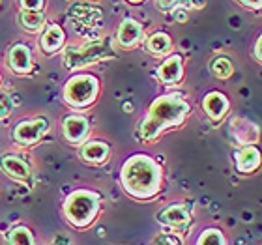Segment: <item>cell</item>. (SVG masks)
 Wrapping results in <instances>:
<instances>
[{"mask_svg": "<svg viewBox=\"0 0 262 245\" xmlns=\"http://www.w3.org/2000/svg\"><path fill=\"white\" fill-rule=\"evenodd\" d=\"M62 135L71 146H81L90 135V122L84 115H68L62 120Z\"/></svg>", "mask_w": 262, "mask_h": 245, "instance_id": "cell-9", "label": "cell"}, {"mask_svg": "<svg viewBox=\"0 0 262 245\" xmlns=\"http://www.w3.org/2000/svg\"><path fill=\"white\" fill-rule=\"evenodd\" d=\"M17 21L27 32H41L45 28V13L43 11H30V10H21L17 15Z\"/></svg>", "mask_w": 262, "mask_h": 245, "instance_id": "cell-19", "label": "cell"}, {"mask_svg": "<svg viewBox=\"0 0 262 245\" xmlns=\"http://www.w3.org/2000/svg\"><path fill=\"white\" fill-rule=\"evenodd\" d=\"M45 0H19L21 10H30V11H41L43 10Z\"/></svg>", "mask_w": 262, "mask_h": 245, "instance_id": "cell-25", "label": "cell"}, {"mask_svg": "<svg viewBox=\"0 0 262 245\" xmlns=\"http://www.w3.org/2000/svg\"><path fill=\"white\" fill-rule=\"evenodd\" d=\"M49 120L45 116H34V118H25L17 122L11 129V137L17 144L21 146H32L38 144L49 131Z\"/></svg>", "mask_w": 262, "mask_h": 245, "instance_id": "cell-6", "label": "cell"}, {"mask_svg": "<svg viewBox=\"0 0 262 245\" xmlns=\"http://www.w3.org/2000/svg\"><path fill=\"white\" fill-rule=\"evenodd\" d=\"M230 135L236 141V144H257L258 141V127L244 118H232L229 124Z\"/></svg>", "mask_w": 262, "mask_h": 245, "instance_id": "cell-16", "label": "cell"}, {"mask_svg": "<svg viewBox=\"0 0 262 245\" xmlns=\"http://www.w3.org/2000/svg\"><path fill=\"white\" fill-rule=\"evenodd\" d=\"M8 241L10 243H15V245H30L34 243V236H32V230L27 229V227H13V229L8 232Z\"/></svg>", "mask_w": 262, "mask_h": 245, "instance_id": "cell-22", "label": "cell"}, {"mask_svg": "<svg viewBox=\"0 0 262 245\" xmlns=\"http://www.w3.org/2000/svg\"><path fill=\"white\" fill-rule=\"evenodd\" d=\"M0 82H2V73H0Z\"/></svg>", "mask_w": 262, "mask_h": 245, "instance_id": "cell-30", "label": "cell"}, {"mask_svg": "<svg viewBox=\"0 0 262 245\" xmlns=\"http://www.w3.org/2000/svg\"><path fill=\"white\" fill-rule=\"evenodd\" d=\"M253 58H255L258 64H262V32L258 34L257 41L253 45Z\"/></svg>", "mask_w": 262, "mask_h": 245, "instance_id": "cell-27", "label": "cell"}, {"mask_svg": "<svg viewBox=\"0 0 262 245\" xmlns=\"http://www.w3.org/2000/svg\"><path fill=\"white\" fill-rule=\"evenodd\" d=\"M79 155L88 165H105L111 158V146L105 141H98V139L88 141L86 139L81 144Z\"/></svg>", "mask_w": 262, "mask_h": 245, "instance_id": "cell-15", "label": "cell"}, {"mask_svg": "<svg viewBox=\"0 0 262 245\" xmlns=\"http://www.w3.org/2000/svg\"><path fill=\"white\" fill-rule=\"evenodd\" d=\"M262 167V152L255 144H244L234 152V169L238 174H253Z\"/></svg>", "mask_w": 262, "mask_h": 245, "instance_id": "cell-10", "label": "cell"}, {"mask_svg": "<svg viewBox=\"0 0 262 245\" xmlns=\"http://www.w3.org/2000/svg\"><path fill=\"white\" fill-rule=\"evenodd\" d=\"M244 8L251 11H260L262 10V0H238Z\"/></svg>", "mask_w": 262, "mask_h": 245, "instance_id": "cell-28", "label": "cell"}, {"mask_svg": "<svg viewBox=\"0 0 262 245\" xmlns=\"http://www.w3.org/2000/svg\"><path fill=\"white\" fill-rule=\"evenodd\" d=\"M99 92H101V84L98 77L92 73H75L66 81L62 96L70 107L82 110L92 107L98 101Z\"/></svg>", "mask_w": 262, "mask_h": 245, "instance_id": "cell-4", "label": "cell"}, {"mask_svg": "<svg viewBox=\"0 0 262 245\" xmlns=\"http://www.w3.org/2000/svg\"><path fill=\"white\" fill-rule=\"evenodd\" d=\"M126 2H129V4H142L144 0H126Z\"/></svg>", "mask_w": 262, "mask_h": 245, "instance_id": "cell-29", "label": "cell"}, {"mask_svg": "<svg viewBox=\"0 0 262 245\" xmlns=\"http://www.w3.org/2000/svg\"><path fill=\"white\" fill-rule=\"evenodd\" d=\"M196 243L199 245H227V238H225L223 230L212 227V229L202 230Z\"/></svg>", "mask_w": 262, "mask_h": 245, "instance_id": "cell-21", "label": "cell"}, {"mask_svg": "<svg viewBox=\"0 0 262 245\" xmlns=\"http://www.w3.org/2000/svg\"><path fill=\"white\" fill-rule=\"evenodd\" d=\"M158 223L170 230L180 232L191 225V212L184 202H172L158 213Z\"/></svg>", "mask_w": 262, "mask_h": 245, "instance_id": "cell-7", "label": "cell"}, {"mask_svg": "<svg viewBox=\"0 0 262 245\" xmlns=\"http://www.w3.org/2000/svg\"><path fill=\"white\" fill-rule=\"evenodd\" d=\"M11 109H13V101L4 92H0V120L8 118L11 115Z\"/></svg>", "mask_w": 262, "mask_h": 245, "instance_id": "cell-24", "label": "cell"}, {"mask_svg": "<svg viewBox=\"0 0 262 245\" xmlns=\"http://www.w3.org/2000/svg\"><path fill=\"white\" fill-rule=\"evenodd\" d=\"M66 43V32L60 25H49L45 27L41 38H39V49L43 51L45 55H56L58 51L64 47Z\"/></svg>", "mask_w": 262, "mask_h": 245, "instance_id": "cell-17", "label": "cell"}, {"mask_svg": "<svg viewBox=\"0 0 262 245\" xmlns=\"http://www.w3.org/2000/svg\"><path fill=\"white\" fill-rule=\"evenodd\" d=\"M161 11H174L176 8H184V6H191V8H202L204 0H156Z\"/></svg>", "mask_w": 262, "mask_h": 245, "instance_id": "cell-23", "label": "cell"}, {"mask_svg": "<svg viewBox=\"0 0 262 245\" xmlns=\"http://www.w3.org/2000/svg\"><path fill=\"white\" fill-rule=\"evenodd\" d=\"M144 41V30L142 25L131 17H126L124 21L116 28V43L120 45L122 49H135Z\"/></svg>", "mask_w": 262, "mask_h": 245, "instance_id": "cell-11", "label": "cell"}, {"mask_svg": "<svg viewBox=\"0 0 262 245\" xmlns=\"http://www.w3.org/2000/svg\"><path fill=\"white\" fill-rule=\"evenodd\" d=\"M210 70H212V75L219 81H227L234 75V64L232 60H229L227 56H217L210 62Z\"/></svg>", "mask_w": 262, "mask_h": 245, "instance_id": "cell-20", "label": "cell"}, {"mask_svg": "<svg viewBox=\"0 0 262 245\" xmlns=\"http://www.w3.org/2000/svg\"><path fill=\"white\" fill-rule=\"evenodd\" d=\"M101 210V196L96 191L75 189L66 196L62 213L73 229H88L98 219Z\"/></svg>", "mask_w": 262, "mask_h": 245, "instance_id": "cell-3", "label": "cell"}, {"mask_svg": "<svg viewBox=\"0 0 262 245\" xmlns=\"http://www.w3.org/2000/svg\"><path fill=\"white\" fill-rule=\"evenodd\" d=\"M8 65L17 75H27L32 71V49L27 43H13L8 49Z\"/></svg>", "mask_w": 262, "mask_h": 245, "instance_id": "cell-14", "label": "cell"}, {"mask_svg": "<svg viewBox=\"0 0 262 245\" xmlns=\"http://www.w3.org/2000/svg\"><path fill=\"white\" fill-rule=\"evenodd\" d=\"M202 110L212 122H221L230 113V99L227 94L212 90L202 98Z\"/></svg>", "mask_w": 262, "mask_h": 245, "instance_id": "cell-13", "label": "cell"}, {"mask_svg": "<svg viewBox=\"0 0 262 245\" xmlns=\"http://www.w3.org/2000/svg\"><path fill=\"white\" fill-rule=\"evenodd\" d=\"M144 47H146V51L152 56H158V58H161V56H169L170 53H172V47H174V43H172L170 34L158 30V32L150 34V36L144 39Z\"/></svg>", "mask_w": 262, "mask_h": 245, "instance_id": "cell-18", "label": "cell"}, {"mask_svg": "<svg viewBox=\"0 0 262 245\" xmlns=\"http://www.w3.org/2000/svg\"><path fill=\"white\" fill-rule=\"evenodd\" d=\"M0 169L4 174H8L11 180L21 182V184H30L32 180V167L25 161V158L17 153H6L0 158Z\"/></svg>", "mask_w": 262, "mask_h": 245, "instance_id": "cell-12", "label": "cell"}, {"mask_svg": "<svg viewBox=\"0 0 262 245\" xmlns=\"http://www.w3.org/2000/svg\"><path fill=\"white\" fill-rule=\"evenodd\" d=\"M184 56L178 53H170L169 56H165V60L158 65L156 70V77L158 81L165 86H174L184 81Z\"/></svg>", "mask_w": 262, "mask_h": 245, "instance_id": "cell-8", "label": "cell"}, {"mask_svg": "<svg viewBox=\"0 0 262 245\" xmlns=\"http://www.w3.org/2000/svg\"><path fill=\"white\" fill-rule=\"evenodd\" d=\"M189 115H191V105L180 94H163L150 103L144 118L139 122L137 139L144 142L156 141L165 131L182 127Z\"/></svg>", "mask_w": 262, "mask_h": 245, "instance_id": "cell-1", "label": "cell"}, {"mask_svg": "<svg viewBox=\"0 0 262 245\" xmlns=\"http://www.w3.org/2000/svg\"><path fill=\"white\" fill-rule=\"evenodd\" d=\"M154 243H174V245H178V243H182V240L180 238H176L174 234H163V236H158V238H154Z\"/></svg>", "mask_w": 262, "mask_h": 245, "instance_id": "cell-26", "label": "cell"}, {"mask_svg": "<svg viewBox=\"0 0 262 245\" xmlns=\"http://www.w3.org/2000/svg\"><path fill=\"white\" fill-rule=\"evenodd\" d=\"M113 56H115V49L109 39H92L77 47H68L62 55V62L70 71H77Z\"/></svg>", "mask_w": 262, "mask_h": 245, "instance_id": "cell-5", "label": "cell"}, {"mask_svg": "<svg viewBox=\"0 0 262 245\" xmlns=\"http://www.w3.org/2000/svg\"><path fill=\"white\" fill-rule=\"evenodd\" d=\"M122 189L135 201H150L163 187V169L146 153H135L120 169Z\"/></svg>", "mask_w": 262, "mask_h": 245, "instance_id": "cell-2", "label": "cell"}]
</instances>
